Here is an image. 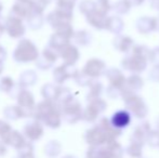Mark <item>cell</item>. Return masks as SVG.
Returning <instances> with one entry per match:
<instances>
[{
    "label": "cell",
    "instance_id": "6da1fadb",
    "mask_svg": "<svg viewBox=\"0 0 159 158\" xmlns=\"http://www.w3.org/2000/svg\"><path fill=\"white\" fill-rule=\"evenodd\" d=\"M38 51L30 40H22L14 51V59L19 62H30L37 59Z\"/></svg>",
    "mask_w": 159,
    "mask_h": 158
},
{
    "label": "cell",
    "instance_id": "7a4b0ae2",
    "mask_svg": "<svg viewBox=\"0 0 159 158\" xmlns=\"http://www.w3.org/2000/svg\"><path fill=\"white\" fill-rule=\"evenodd\" d=\"M3 140L4 144H8V145L12 146L17 150H21L24 145L26 144L24 137L17 131H9L7 134H4L3 137H1Z\"/></svg>",
    "mask_w": 159,
    "mask_h": 158
},
{
    "label": "cell",
    "instance_id": "3957f363",
    "mask_svg": "<svg viewBox=\"0 0 159 158\" xmlns=\"http://www.w3.org/2000/svg\"><path fill=\"white\" fill-rule=\"evenodd\" d=\"M24 134L26 138L30 140V141H36V140L40 139L43 134V129L42 126L37 121L30 122L25 126L24 128Z\"/></svg>",
    "mask_w": 159,
    "mask_h": 158
},
{
    "label": "cell",
    "instance_id": "277c9868",
    "mask_svg": "<svg viewBox=\"0 0 159 158\" xmlns=\"http://www.w3.org/2000/svg\"><path fill=\"white\" fill-rule=\"evenodd\" d=\"M7 29H8L9 35L11 37H20L25 32V28H24L23 24H22V22L17 17H10L8 20Z\"/></svg>",
    "mask_w": 159,
    "mask_h": 158
},
{
    "label": "cell",
    "instance_id": "5b68a950",
    "mask_svg": "<svg viewBox=\"0 0 159 158\" xmlns=\"http://www.w3.org/2000/svg\"><path fill=\"white\" fill-rule=\"evenodd\" d=\"M19 103L21 105H24V107L30 108L34 106V97L27 91H24L19 97Z\"/></svg>",
    "mask_w": 159,
    "mask_h": 158
},
{
    "label": "cell",
    "instance_id": "8992f818",
    "mask_svg": "<svg viewBox=\"0 0 159 158\" xmlns=\"http://www.w3.org/2000/svg\"><path fill=\"white\" fill-rule=\"evenodd\" d=\"M9 131H11V127L9 126L7 122L0 120V137H3V135L7 134Z\"/></svg>",
    "mask_w": 159,
    "mask_h": 158
},
{
    "label": "cell",
    "instance_id": "52a82bcc",
    "mask_svg": "<svg viewBox=\"0 0 159 158\" xmlns=\"http://www.w3.org/2000/svg\"><path fill=\"white\" fill-rule=\"evenodd\" d=\"M7 153V148H6V145H4V143H2V142H0V157L3 156L4 154Z\"/></svg>",
    "mask_w": 159,
    "mask_h": 158
}]
</instances>
